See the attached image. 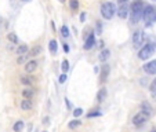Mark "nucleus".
Here are the masks:
<instances>
[{
	"label": "nucleus",
	"instance_id": "obj_2",
	"mask_svg": "<svg viewBox=\"0 0 156 132\" xmlns=\"http://www.w3.org/2000/svg\"><path fill=\"white\" fill-rule=\"evenodd\" d=\"M116 12H118V10H116L115 4L111 3V2H106V3H104L101 6V15L105 19H111Z\"/></svg>",
	"mask_w": 156,
	"mask_h": 132
},
{
	"label": "nucleus",
	"instance_id": "obj_23",
	"mask_svg": "<svg viewBox=\"0 0 156 132\" xmlns=\"http://www.w3.org/2000/svg\"><path fill=\"white\" fill-rule=\"evenodd\" d=\"M80 124H82V121H79V120H73V121H71V123L68 124V127H69V129H76L77 127H80Z\"/></svg>",
	"mask_w": 156,
	"mask_h": 132
},
{
	"label": "nucleus",
	"instance_id": "obj_40",
	"mask_svg": "<svg viewBox=\"0 0 156 132\" xmlns=\"http://www.w3.org/2000/svg\"><path fill=\"white\" fill-rule=\"evenodd\" d=\"M151 132H156V129H153V131H151Z\"/></svg>",
	"mask_w": 156,
	"mask_h": 132
},
{
	"label": "nucleus",
	"instance_id": "obj_41",
	"mask_svg": "<svg viewBox=\"0 0 156 132\" xmlns=\"http://www.w3.org/2000/svg\"><path fill=\"white\" fill-rule=\"evenodd\" d=\"M152 2H156V0H152Z\"/></svg>",
	"mask_w": 156,
	"mask_h": 132
},
{
	"label": "nucleus",
	"instance_id": "obj_37",
	"mask_svg": "<svg viewBox=\"0 0 156 132\" xmlns=\"http://www.w3.org/2000/svg\"><path fill=\"white\" fill-rule=\"evenodd\" d=\"M152 21H153V22L156 21V8H155V12H153V19H152Z\"/></svg>",
	"mask_w": 156,
	"mask_h": 132
},
{
	"label": "nucleus",
	"instance_id": "obj_10",
	"mask_svg": "<svg viewBox=\"0 0 156 132\" xmlns=\"http://www.w3.org/2000/svg\"><path fill=\"white\" fill-rule=\"evenodd\" d=\"M109 56H111V50H108V48H104V50L100 52L98 59H100V62H106V61L109 59Z\"/></svg>",
	"mask_w": 156,
	"mask_h": 132
},
{
	"label": "nucleus",
	"instance_id": "obj_32",
	"mask_svg": "<svg viewBox=\"0 0 156 132\" xmlns=\"http://www.w3.org/2000/svg\"><path fill=\"white\" fill-rule=\"evenodd\" d=\"M86 21V12H82L80 14V22H84Z\"/></svg>",
	"mask_w": 156,
	"mask_h": 132
},
{
	"label": "nucleus",
	"instance_id": "obj_17",
	"mask_svg": "<svg viewBox=\"0 0 156 132\" xmlns=\"http://www.w3.org/2000/svg\"><path fill=\"white\" fill-rule=\"evenodd\" d=\"M33 88H25V90H22V96L25 98V99H31L33 98Z\"/></svg>",
	"mask_w": 156,
	"mask_h": 132
},
{
	"label": "nucleus",
	"instance_id": "obj_18",
	"mask_svg": "<svg viewBox=\"0 0 156 132\" xmlns=\"http://www.w3.org/2000/svg\"><path fill=\"white\" fill-rule=\"evenodd\" d=\"M21 83L24 85H32L33 84V77L32 76H22L21 77Z\"/></svg>",
	"mask_w": 156,
	"mask_h": 132
},
{
	"label": "nucleus",
	"instance_id": "obj_15",
	"mask_svg": "<svg viewBox=\"0 0 156 132\" xmlns=\"http://www.w3.org/2000/svg\"><path fill=\"white\" fill-rule=\"evenodd\" d=\"M141 109H142V111L145 114H148L149 117L152 116V106H151L148 102H142V105H141Z\"/></svg>",
	"mask_w": 156,
	"mask_h": 132
},
{
	"label": "nucleus",
	"instance_id": "obj_9",
	"mask_svg": "<svg viewBox=\"0 0 156 132\" xmlns=\"http://www.w3.org/2000/svg\"><path fill=\"white\" fill-rule=\"evenodd\" d=\"M94 46H95V37L91 33V35L86 39V43H84V46H83V47H84V50H91Z\"/></svg>",
	"mask_w": 156,
	"mask_h": 132
},
{
	"label": "nucleus",
	"instance_id": "obj_22",
	"mask_svg": "<svg viewBox=\"0 0 156 132\" xmlns=\"http://www.w3.org/2000/svg\"><path fill=\"white\" fill-rule=\"evenodd\" d=\"M7 39H8V41L13 43V44H17V43H18V37H17L15 33H8V35H7Z\"/></svg>",
	"mask_w": 156,
	"mask_h": 132
},
{
	"label": "nucleus",
	"instance_id": "obj_21",
	"mask_svg": "<svg viewBox=\"0 0 156 132\" xmlns=\"http://www.w3.org/2000/svg\"><path fill=\"white\" fill-rule=\"evenodd\" d=\"M13 129H14V132H21L24 129V121H17V123L14 124Z\"/></svg>",
	"mask_w": 156,
	"mask_h": 132
},
{
	"label": "nucleus",
	"instance_id": "obj_30",
	"mask_svg": "<svg viewBox=\"0 0 156 132\" xmlns=\"http://www.w3.org/2000/svg\"><path fill=\"white\" fill-rule=\"evenodd\" d=\"M25 59H26V55H19L18 59H17V63L18 65H22V63L25 62Z\"/></svg>",
	"mask_w": 156,
	"mask_h": 132
},
{
	"label": "nucleus",
	"instance_id": "obj_4",
	"mask_svg": "<svg viewBox=\"0 0 156 132\" xmlns=\"http://www.w3.org/2000/svg\"><path fill=\"white\" fill-rule=\"evenodd\" d=\"M144 41H145V35H144V32L135 30L134 35H133V47H134V48L142 47V46H144Z\"/></svg>",
	"mask_w": 156,
	"mask_h": 132
},
{
	"label": "nucleus",
	"instance_id": "obj_24",
	"mask_svg": "<svg viewBox=\"0 0 156 132\" xmlns=\"http://www.w3.org/2000/svg\"><path fill=\"white\" fill-rule=\"evenodd\" d=\"M149 91H151V94H152V96L156 98V77H155V80L151 83V85H149Z\"/></svg>",
	"mask_w": 156,
	"mask_h": 132
},
{
	"label": "nucleus",
	"instance_id": "obj_1",
	"mask_svg": "<svg viewBox=\"0 0 156 132\" xmlns=\"http://www.w3.org/2000/svg\"><path fill=\"white\" fill-rule=\"evenodd\" d=\"M145 8V4L142 0H134L131 3V7H130V19H131V23H138L140 18H142V11Z\"/></svg>",
	"mask_w": 156,
	"mask_h": 132
},
{
	"label": "nucleus",
	"instance_id": "obj_39",
	"mask_svg": "<svg viewBox=\"0 0 156 132\" xmlns=\"http://www.w3.org/2000/svg\"><path fill=\"white\" fill-rule=\"evenodd\" d=\"M58 2H60V3H64V2H65V0H58Z\"/></svg>",
	"mask_w": 156,
	"mask_h": 132
},
{
	"label": "nucleus",
	"instance_id": "obj_38",
	"mask_svg": "<svg viewBox=\"0 0 156 132\" xmlns=\"http://www.w3.org/2000/svg\"><path fill=\"white\" fill-rule=\"evenodd\" d=\"M21 2H25V3H28V2H31V0H21Z\"/></svg>",
	"mask_w": 156,
	"mask_h": 132
},
{
	"label": "nucleus",
	"instance_id": "obj_16",
	"mask_svg": "<svg viewBox=\"0 0 156 132\" xmlns=\"http://www.w3.org/2000/svg\"><path fill=\"white\" fill-rule=\"evenodd\" d=\"M48 48H50V52L53 54V55H55V54H57V51H58V43H57L55 39H53V40L50 41Z\"/></svg>",
	"mask_w": 156,
	"mask_h": 132
},
{
	"label": "nucleus",
	"instance_id": "obj_5",
	"mask_svg": "<svg viewBox=\"0 0 156 132\" xmlns=\"http://www.w3.org/2000/svg\"><path fill=\"white\" fill-rule=\"evenodd\" d=\"M153 12H155V8L152 6H145L144 11H142V19L145 21L147 25H151V22H153Z\"/></svg>",
	"mask_w": 156,
	"mask_h": 132
},
{
	"label": "nucleus",
	"instance_id": "obj_33",
	"mask_svg": "<svg viewBox=\"0 0 156 132\" xmlns=\"http://www.w3.org/2000/svg\"><path fill=\"white\" fill-rule=\"evenodd\" d=\"M101 30H102V26H101V23L98 22V23H97V32L101 33Z\"/></svg>",
	"mask_w": 156,
	"mask_h": 132
},
{
	"label": "nucleus",
	"instance_id": "obj_13",
	"mask_svg": "<svg viewBox=\"0 0 156 132\" xmlns=\"http://www.w3.org/2000/svg\"><path fill=\"white\" fill-rule=\"evenodd\" d=\"M106 95H108L106 88H100L98 94H97V100H98V102H104L106 99Z\"/></svg>",
	"mask_w": 156,
	"mask_h": 132
},
{
	"label": "nucleus",
	"instance_id": "obj_8",
	"mask_svg": "<svg viewBox=\"0 0 156 132\" xmlns=\"http://www.w3.org/2000/svg\"><path fill=\"white\" fill-rule=\"evenodd\" d=\"M144 70L147 72L148 74L155 76V74H156V59L151 61V62H148V63H145V65H144Z\"/></svg>",
	"mask_w": 156,
	"mask_h": 132
},
{
	"label": "nucleus",
	"instance_id": "obj_6",
	"mask_svg": "<svg viewBox=\"0 0 156 132\" xmlns=\"http://www.w3.org/2000/svg\"><path fill=\"white\" fill-rule=\"evenodd\" d=\"M148 118H149L148 114H145L144 111H140L138 114H135V116L133 117V124H134V125H141V124L147 123Z\"/></svg>",
	"mask_w": 156,
	"mask_h": 132
},
{
	"label": "nucleus",
	"instance_id": "obj_26",
	"mask_svg": "<svg viewBox=\"0 0 156 132\" xmlns=\"http://www.w3.org/2000/svg\"><path fill=\"white\" fill-rule=\"evenodd\" d=\"M61 35H62V37H69V28H68L66 25H62Z\"/></svg>",
	"mask_w": 156,
	"mask_h": 132
},
{
	"label": "nucleus",
	"instance_id": "obj_11",
	"mask_svg": "<svg viewBox=\"0 0 156 132\" xmlns=\"http://www.w3.org/2000/svg\"><path fill=\"white\" fill-rule=\"evenodd\" d=\"M118 15L120 18H126L129 15V7H127V3L126 4H120V7L118 10Z\"/></svg>",
	"mask_w": 156,
	"mask_h": 132
},
{
	"label": "nucleus",
	"instance_id": "obj_27",
	"mask_svg": "<svg viewBox=\"0 0 156 132\" xmlns=\"http://www.w3.org/2000/svg\"><path fill=\"white\" fill-rule=\"evenodd\" d=\"M101 116V111L98 109H94L93 111H90V113H87V117L89 118H91V117H100Z\"/></svg>",
	"mask_w": 156,
	"mask_h": 132
},
{
	"label": "nucleus",
	"instance_id": "obj_28",
	"mask_svg": "<svg viewBox=\"0 0 156 132\" xmlns=\"http://www.w3.org/2000/svg\"><path fill=\"white\" fill-rule=\"evenodd\" d=\"M61 69H62V72H64V73H66L68 70H69V62H68L66 59H64V61H62Z\"/></svg>",
	"mask_w": 156,
	"mask_h": 132
},
{
	"label": "nucleus",
	"instance_id": "obj_34",
	"mask_svg": "<svg viewBox=\"0 0 156 132\" xmlns=\"http://www.w3.org/2000/svg\"><path fill=\"white\" fill-rule=\"evenodd\" d=\"M64 51H65V52H69V46H68L66 43L64 44Z\"/></svg>",
	"mask_w": 156,
	"mask_h": 132
},
{
	"label": "nucleus",
	"instance_id": "obj_25",
	"mask_svg": "<svg viewBox=\"0 0 156 132\" xmlns=\"http://www.w3.org/2000/svg\"><path fill=\"white\" fill-rule=\"evenodd\" d=\"M69 6L72 11H77L79 10V2L77 0H69Z\"/></svg>",
	"mask_w": 156,
	"mask_h": 132
},
{
	"label": "nucleus",
	"instance_id": "obj_7",
	"mask_svg": "<svg viewBox=\"0 0 156 132\" xmlns=\"http://www.w3.org/2000/svg\"><path fill=\"white\" fill-rule=\"evenodd\" d=\"M109 72H111V66L108 65V63H105V65L101 66V72H100V80L101 83H105L106 79H108L109 76Z\"/></svg>",
	"mask_w": 156,
	"mask_h": 132
},
{
	"label": "nucleus",
	"instance_id": "obj_19",
	"mask_svg": "<svg viewBox=\"0 0 156 132\" xmlns=\"http://www.w3.org/2000/svg\"><path fill=\"white\" fill-rule=\"evenodd\" d=\"M40 52H42V47L35 46L31 51H29V56H37V55H40Z\"/></svg>",
	"mask_w": 156,
	"mask_h": 132
},
{
	"label": "nucleus",
	"instance_id": "obj_20",
	"mask_svg": "<svg viewBox=\"0 0 156 132\" xmlns=\"http://www.w3.org/2000/svg\"><path fill=\"white\" fill-rule=\"evenodd\" d=\"M25 52H28V46L26 44H21V46L17 48V54L18 55H25Z\"/></svg>",
	"mask_w": 156,
	"mask_h": 132
},
{
	"label": "nucleus",
	"instance_id": "obj_12",
	"mask_svg": "<svg viewBox=\"0 0 156 132\" xmlns=\"http://www.w3.org/2000/svg\"><path fill=\"white\" fill-rule=\"evenodd\" d=\"M37 69V62L36 61H29L25 65V72L26 73H32Z\"/></svg>",
	"mask_w": 156,
	"mask_h": 132
},
{
	"label": "nucleus",
	"instance_id": "obj_3",
	"mask_svg": "<svg viewBox=\"0 0 156 132\" xmlns=\"http://www.w3.org/2000/svg\"><path fill=\"white\" fill-rule=\"evenodd\" d=\"M153 54H155V46L152 43H148V44H145V46L140 50L138 58H140V59H142V61H147V59H149V58L153 55Z\"/></svg>",
	"mask_w": 156,
	"mask_h": 132
},
{
	"label": "nucleus",
	"instance_id": "obj_35",
	"mask_svg": "<svg viewBox=\"0 0 156 132\" xmlns=\"http://www.w3.org/2000/svg\"><path fill=\"white\" fill-rule=\"evenodd\" d=\"M43 123H44V124H48V117H44V118H43Z\"/></svg>",
	"mask_w": 156,
	"mask_h": 132
},
{
	"label": "nucleus",
	"instance_id": "obj_36",
	"mask_svg": "<svg viewBox=\"0 0 156 132\" xmlns=\"http://www.w3.org/2000/svg\"><path fill=\"white\" fill-rule=\"evenodd\" d=\"M127 3V0H119V4H126Z\"/></svg>",
	"mask_w": 156,
	"mask_h": 132
},
{
	"label": "nucleus",
	"instance_id": "obj_29",
	"mask_svg": "<svg viewBox=\"0 0 156 132\" xmlns=\"http://www.w3.org/2000/svg\"><path fill=\"white\" fill-rule=\"evenodd\" d=\"M82 114H83V109H80V107H77L76 110H73V116L76 117V118H77V117H80Z\"/></svg>",
	"mask_w": 156,
	"mask_h": 132
},
{
	"label": "nucleus",
	"instance_id": "obj_31",
	"mask_svg": "<svg viewBox=\"0 0 156 132\" xmlns=\"http://www.w3.org/2000/svg\"><path fill=\"white\" fill-rule=\"evenodd\" d=\"M66 79H68L66 73H62V74L60 76V79H58V81H60V83H61V84H64V83L66 81Z\"/></svg>",
	"mask_w": 156,
	"mask_h": 132
},
{
	"label": "nucleus",
	"instance_id": "obj_14",
	"mask_svg": "<svg viewBox=\"0 0 156 132\" xmlns=\"http://www.w3.org/2000/svg\"><path fill=\"white\" fill-rule=\"evenodd\" d=\"M32 106H33L32 100H31V99H25V98H24L22 102H21V109H22V110H31Z\"/></svg>",
	"mask_w": 156,
	"mask_h": 132
}]
</instances>
